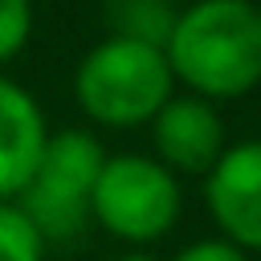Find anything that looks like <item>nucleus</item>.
<instances>
[{
	"label": "nucleus",
	"mask_w": 261,
	"mask_h": 261,
	"mask_svg": "<svg viewBox=\"0 0 261 261\" xmlns=\"http://www.w3.org/2000/svg\"><path fill=\"white\" fill-rule=\"evenodd\" d=\"M171 77L188 94L224 102L261 86V4L253 0H192L179 8L163 45Z\"/></svg>",
	"instance_id": "1"
},
{
	"label": "nucleus",
	"mask_w": 261,
	"mask_h": 261,
	"mask_svg": "<svg viewBox=\"0 0 261 261\" xmlns=\"http://www.w3.org/2000/svg\"><path fill=\"white\" fill-rule=\"evenodd\" d=\"M171 94H175V77L163 49L122 37H102L77 61L73 73V98L82 114L110 130L147 126Z\"/></svg>",
	"instance_id": "2"
},
{
	"label": "nucleus",
	"mask_w": 261,
	"mask_h": 261,
	"mask_svg": "<svg viewBox=\"0 0 261 261\" xmlns=\"http://www.w3.org/2000/svg\"><path fill=\"white\" fill-rule=\"evenodd\" d=\"M106 163L102 143L90 130H53L41 147V159L20 188L16 204L29 212V220L41 228L49 245H65L86 232L90 224V196L98 184V171Z\"/></svg>",
	"instance_id": "3"
},
{
	"label": "nucleus",
	"mask_w": 261,
	"mask_h": 261,
	"mask_svg": "<svg viewBox=\"0 0 261 261\" xmlns=\"http://www.w3.org/2000/svg\"><path fill=\"white\" fill-rule=\"evenodd\" d=\"M179 208V179L155 155H106L90 196V220L110 237L126 245H151L175 228Z\"/></svg>",
	"instance_id": "4"
},
{
	"label": "nucleus",
	"mask_w": 261,
	"mask_h": 261,
	"mask_svg": "<svg viewBox=\"0 0 261 261\" xmlns=\"http://www.w3.org/2000/svg\"><path fill=\"white\" fill-rule=\"evenodd\" d=\"M204 204L228 245L261 253V139L224 147L204 175Z\"/></svg>",
	"instance_id": "5"
},
{
	"label": "nucleus",
	"mask_w": 261,
	"mask_h": 261,
	"mask_svg": "<svg viewBox=\"0 0 261 261\" xmlns=\"http://www.w3.org/2000/svg\"><path fill=\"white\" fill-rule=\"evenodd\" d=\"M147 126H151L155 159L171 175H208L228 147V130L216 102L196 94H171Z\"/></svg>",
	"instance_id": "6"
},
{
	"label": "nucleus",
	"mask_w": 261,
	"mask_h": 261,
	"mask_svg": "<svg viewBox=\"0 0 261 261\" xmlns=\"http://www.w3.org/2000/svg\"><path fill=\"white\" fill-rule=\"evenodd\" d=\"M49 139L37 98L0 73V200H16Z\"/></svg>",
	"instance_id": "7"
},
{
	"label": "nucleus",
	"mask_w": 261,
	"mask_h": 261,
	"mask_svg": "<svg viewBox=\"0 0 261 261\" xmlns=\"http://www.w3.org/2000/svg\"><path fill=\"white\" fill-rule=\"evenodd\" d=\"M179 8L167 0H106V37L139 41L151 49H163L175 29Z\"/></svg>",
	"instance_id": "8"
},
{
	"label": "nucleus",
	"mask_w": 261,
	"mask_h": 261,
	"mask_svg": "<svg viewBox=\"0 0 261 261\" xmlns=\"http://www.w3.org/2000/svg\"><path fill=\"white\" fill-rule=\"evenodd\" d=\"M49 241L16 200H0V261H45Z\"/></svg>",
	"instance_id": "9"
},
{
	"label": "nucleus",
	"mask_w": 261,
	"mask_h": 261,
	"mask_svg": "<svg viewBox=\"0 0 261 261\" xmlns=\"http://www.w3.org/2000/svg\"><path fill=\"white\" fill-rule=\"evenodd\" d=\"M33 37V0H0V65H8Z\"/></svg>",
	"instance_id": "10"
},
{
	"label": "nucleus",
	"mask_w": 261,
	"mask_h": 261,
	"mask_svg": "<svg viewBox=\"0 0 261 261\" xmlns=\"http://www.w3.org/2000/svg\"><path fill=\"white\" fill-rule=\"evenodd\" d=\"M171 261H249V253H241V249L228 245L224 237H204V241L184 245Z\"/></svg>",
	"instance_id": "11"
},
{
	"label": "nucleus",
	"mask_w": 261,
	"mask_h": 261,
	"mask_svg": "<svg viewBox=\"0 0 261 261\" xmlns=\"http://www.w3.org/2000/svg\"><path fill=\"white\" fill-rule=\"evenodd\" d=\"M114 261H159V257H151V253H143V249H130V253H122V257H114Z\"/></svg>",
	"instance_id": "12"
},
{
	"label": "nucleus",
	"mask_w": 261,
	"mask_h": 261,
	"mask_svg": "<svg viewBox=\"0 0 261 261\" xmlns=\"http://www.w3.org/2000/svg\"><path fill=\"white\" fill-rule=\"evenodd\" d=\"M167 4H175V8H179V4H192V0H167Z\"/></svg>",
	"instance_id": "13"
},
{
	"label": "nucleus",
	"mask_w": 261,
	"mask_h": 261,
	"mask_svg": "<svg viewBox=\"0 0 261 261\" xmlns=\"http://www.w3.org/2000/svg\"><path fill=\"white\" fill-rule=\"evenodd\" d=\"M253 4H261V0H253Z\"/></svg>",
	"instance_id": "14"
}]
</instances>
